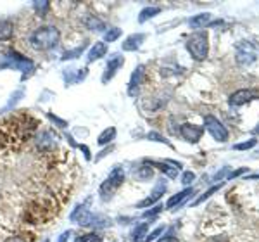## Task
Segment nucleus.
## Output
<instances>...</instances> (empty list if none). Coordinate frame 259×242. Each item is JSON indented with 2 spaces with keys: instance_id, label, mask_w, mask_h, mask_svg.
Returning <instances> with one entry per match:
<instances>
[{
  "instance_id": "5",
  "label": "nucleus",
  "mask_w": 259,
  "mask_h": 242,
  "mask_svg": "<svg viewBox=\"0 0 259 242\" xmlns=\"http://www.w3.org/2000/svg\"><path fill=\"white\" fill-rule=\"evenodd\" d=\"M204 125H206L207 132L211 133V137L216 142H227L228 140V130L225 128V125L221 123L218 118H214V116H211V114L204 116Z\"/></svg>"
},
{
  "instance_id": "30",
  "label": "nucleus",
  "mask_w": 259,
  "mask_h": 242,
  "mask_svg": "<svg viewBox=\"0 0 259 242\" xmlns=\"http://www.w3.org/2000/svg\"><path fill=\"white\" fill-rule=\"evenodd\" d=\"M157 242H180V239L173 233H168V235H162L161 239H157Z\"/></svg>"
},
{
  "instance_id": "20",
  "label": "nucleus",
  "mask_w": 259,
  "mask_h": 242,
  "mask_svg": "<svg viewBox=\"0 0 259 242\" xmlns=\"http://www.w3.org/2000/svg\"><path fill=\"white\" fill-rule=\"evenodd\" d=\"M152 177H154L152 166H140V168L135 172V178H137V180H140V182H147Z\"/></svg>"
},
{
  "instance_id": "7",
  "label": "nucleus",
  "mask_w": 259,
  "mask_h": 242,
  "mask_svg": "<svg viewBox=\"0 0 259 242\" xmlns=\"http://www.w3.org/2000/svg\"><path fill=\"white\" fill-rule=\"evenodd\" d=\"M180 133H182L183 140H187L189 144H197V142L202 139L204 130L200 127H197V125L183 123L182 128H180Z\"/></svg>"
},
{
  "instance_id": "32",
  "label": "nucleus",
  "mask_w": 259,
  "mask_h": 242,
  "mask_svg": "<svg viewBox=\"0 0 259 242\" xmlns=\"http://www.w3.org/2000/svg\"><path fill=\"white\" fill-rule=\"evenodd\" d=\"M50 6V2H35V9L41 12V11H47Z\"/></svg>"
},
{
  "instance_id": "33",
  "label": "nucleus",
  "mask_w": 259,
  "mask_h": 242,
  "mask_svg": "<svg viewBox=\"0 0 259 242\" xmlns=\"http://www.w3.org/2000/svg\"><path fill=\"white\" fill-rule=\"evenodd\" d=\"M69 237H71V230H66V232H62L59 237H57V242H68Z\"/></svg>"
},
{
  "instance_id": "1",
  "label": "nucleus",
  "mask_w": 259,
  "mask_h": 242,
  "mask_svg": "<svg viewBox=\"0 0 259 242\" xmlns=\"http://www.w3.org/2000/svg\"><path fill=\"white\" fill-rule=\"evenodd\" d=\"M59 38H61L59 30L56 26H52V24H45V26L36 28L30 35V45L35 51L47 52L57 47Z\"/></svg>"
},
{
  "instance_id": "22",
  "label": "nucleus",
  "mask_w": 259,
  "mask_h": 242,
  "mask_svg": "<svg viewBox=\"0 0 259 242\" xmlns=\"http://www.w3.org/2000/svg\"><path fill=\"white\" fill-rule=\"evenodd\" d=\"M256 144H257L256 139H249V140L242 142V144H235L233 145V149H235V151H249V149H252Z\"/></svg>"
},
{
  "instance_id": "19",
  "label": "nucleus",
  "mask_w": 259,
  "mask_h": 242,
  "mask_svg": "<svg viewBox=\"0 0 259 242\" xmlns=\"http://www.w3.org/2000/svg\"><path fill=\"white\" fill-rule=\"evenodd\" d=\"M161 12L159 7H144V9L140 11L139 14V23L144 24L145 21H149L150 18H154V16H157Z\"/></svg>"
},
{
  "instance_id": "27",
  "label": "nucleus",
  "mask_w": 259,
  "mask_h": 242,
  "mask_svg": "<svg viewBox=\"0 0 259 242\" xmlns=\"http://www.w3.org/2000/svg\"><path fill=\"white\" fill-rule=\"evenodd\" d=\"M147 139L149 140H156V142H161V144H169L168 140L164 139L162 135H159V133H156V132H150V133H147Z\"/></svg>"
},
{
  "instance_id": "34",
  "label": "nucleus",
  "mask_w": 259,
  "mask_h": 242,
  "mask_svg": "<svg viewBox=\"0 0 259 242\" xmlns=\"http://www.w3.org/2000/svg\"><path fill=\"white\" fill-rule=\"evenodd\" d=\"M49 118L52 119L54 123H57V125H59L61 128H64V127H66V121H64V119H59V118H56V116H54L52 112H49Z\"/></svg>"
},
{
  "instance_id": "38",
  "label": "nucleus",
  "mask_w": 259,
  "mask_h": 242,
  "mask_svg": "<svg viewBox=\"0 0 259 242\" xmlns=\"http://www.w3.org/2000/svg\"><path fill=\"white\" fill-rule=\"evenodd\" d=\"M44 242H49V240H44Z\"/></svg>"
},
{
  "instance_id": "28",
  "label": "nucleus",
  "mask_w": 259,
  "mask_h": 242,
  "mask_svg": "<svg viewBox=\"0 0 259 242\" xmlns=\"http://www.w3.org/2000/svg\"><path fill=\"white\" fill-rule=\"evenodd\" d=\"M162 230H164V228H162V227L156 228V230H154V232H150L149 235L145 237V240H144V242H152L154 239H156V237H159V235H161V233H162Z\"/></svg>"
},
{
  "instance_id": "23",
  "label": "nucleus",
  "mask_w": 259,
  "mask_h": 242,
  "mask_svg": "<svg viewBox=\"0 0 259 242\" xmlns=\"http://www.w3.org/2000/svg\"><path fill=\"white\" fill-rule=\"evenodd\" d=\"M85 51V45H80V47H76V49H73V51H69V52H66L64 54V57H62V61H69V59H76L80 54Z\"/></svg>"
},
{
  "instance_id": "29",
  "label": "nucleus",
  "mask_w": 259,
  "mask_h": 242,
  "mask_svg": "<svg viewBox=\"0 0 259 242\" xmlns=\"http://www.w3.org/2000/svg\"><path fill=\"white\" fill-rule=\"evenodd\" d=\"M161 211H162V206H156V208H152L150 211H145L142 216H144V218H150V216H157Z\"/></svg>"
},
{
  "instance_id": "4",
  "label": "nucleus",
  "mask_w": 259,
  "mask_h": 242,
  "mask_svg": "<svg viewBox=\"0 0 259 242\" xmlns=\"http://www.w3.org/2000/svg\"><path fill=\"white\" fill-rule=\"evenodd\" d=\"M259 56V49L254 42H249V40H242L237 44L235 47V59L239 64L242 66H250L254 64Z\"/></svg>"
},
{
  "instance_id": "31",
  "label": "nucleus",
  "mask_w": 259,
  "mask_h": 242,
  "mask_svg": "<svg viewBox=\"0 0 259 242\" xmlns=\"http://www.w3.org/2000/svg\"><path fill=\"white\" fill-rule=\"evenodd\" d=\"M89 242H102V235L97 232H90L89 233Z\"/></svg>"
},
{
  "instance_id": "9",
  "label": "nucleus",
  "mask_w": 259,
  "mask_h": 242,
  "mask_svg": "<svg viewBox=\"0 0 259 242\" xmlns=\"http://www.w3.org/2000/svg\"><path fill=\"white\" fill-rule=\"evenodd\" d=\"M166 189H168V185L164 183V180H159L157 182V185L154 187L152 194H150L147 199H144V201L137 203V208H149V206H152V204H156L162 195L166 194Z\"/></svg>"
},
{
  "instance_id": "35",
  "label": "nucleus",
  "mask_w": 259,
  "mask_h": 242,
  "mask_svg": "<svg viewBox=\"0 0 259 242\" xmlns=\"http://www.w3.org/2000/svg\"><path fill=\"white\" fill-rule=\"evenodd\" d=\"M4 242H28L24 237H21V235H14V237H9V239H6Z\"/></svg>"
},
{
  "instance_id": "6",
  "label": "nucleus",
  "mask_w": 259,
  "mask_h": 242,
  "mask_svg": "<svg viewBox=\"0 0 259 242\" xmlns=\"http://www.w3.org/2000/svg\"><path fill=\"white\" fill-rule=\"evenodd\" d=\"M259 97V92L254 90V89H240L237 92H233L232 95H230V104L235 107L239 106H244V104H247L250 101H254V99Z\"/></svg>"
},
{
  "instance_id": "26",
  "label": "nucleus",
  "mask_w": 259,
  "mask_h": 242,
  "mask_svg": "<svg viewBox=\"0 0 259 242\" xmlns=\"http://www.w3.org/2000/svg\"><path fill=\"white\" fill-rule=\"evenodd\" d=\"M195 180V175H194V172H185L182 175V183L183 185H190L192 182Z\"/></svg>"
},
{
  "instance_id": "25",
  "label": "nucleus",
  "mask_w": 259,
  "mask_h": 242,
  "mask_svg": "<svg viewBox=\"0 0 259 242\" xmlns=\"http://www.w3.org/2000/svg\"><path fill=\"white\" fill-rule=\"evenodd\" d=\"M87 28L92 31H97V30H104V23L97 18H90L89 23H87Z\"/></svg>"
},
{
  "instance_id": "13",
  "label": "nucleus",
  "mask_w": 259,
  "mask_h": 242,
  "mask_svg": "<svg viewBox=\"0 0 259 242\" xmlns=\"http://www.w3.org/2000/svg\"><path fill=\"white\" fill-rule=\"evenodd\" d=\"M147 230H149L147 223H139L132 230V233H130V240L132 242H144L145 237H147Z\"/></svg>"
},
{
  "instance_id": "14",
  "label": "nucleus",
  "mask_w": 259,
  "mask_h": 242,
  "mask_svg": "<svg viewBox=\"0 0 259 242\" xmlns=\"http://www.w3.org/2000/svg\"><path fill=\"white\" fill-rule=\"evenodd\" d=\"M12 35H14V23L9 19H2L0 21V42L12 38Z\"/></svg>"
},
{
  "instance_id": "11",
  "label": "nucleus",
  "mask_w": 259,
  "mask_h": 242,
  "mask_svg": "<svg viewBox=\"0 0 259 242\" xmlns=\"http://www.w3.org/2000/svg\"><path fill=\"white\" fill-rule=\"evenodd\" d=\"M144 40H145V35L144 33H135V35H130L126 40L123 42V51H126V52H135V51H139L140 49V45L144 44Z\"/></svg>"
},
{
  "instance_id": "21",
  "label": "nucleus",
  "mask_w": 259,
  "mask_h": 242,
  "mask_svg": "<svg viewBox=\"0 0 259 242\" xmlns=\"http://www.w3.org/2000/svg\"><path fill=\"white\" fill-rule=\"evenodd\" d=\"M221 187H223V182H221V183H218V185H214V187H211L209 190H207V192H204V194L200 195V197L197 199V201H194V203H192V204H194V206H199V204H202L204 201H207V199H209L211 195L214 194V192H218V190L221 189Z\"/></svg>"
},
{
  "instance_id": "2",
  "label": "nucleus",
  "mask_w": 259,
  "mask_h": 242,
  "mask_svg": "<svg viewBox=\"0 0 259 242\" xmlns=\"http://www.w3.org/2000/svg\"><path fill=\"white\" fill-rule=\"evenodd\" d=\"M187 51L190 52V56L195 61H204L207 59L209 54V40H207L206 31H195L194 35H190V38L187 40Z\"/></svg>"
},
{
  "instance_id": "15",
  "label": "nucleus",
  "mask_w": 259,
  "mask_h": 242,
  "mask_svg": "<svg viewBox=\"0 0 259 242\" xmlns=\"http://www.w3.org/2000/svg\"><path fill=\"white\" fill-rule=\"evenodd\" d=\"M106 54H107V45L104 44V42H97V44H95L89 52V62L97 61V59H100V57L106 56Z\"/></svg>"
},
{
  "instance_id": "37",
  "label": "nucleus",
  "mask_w": 259,
  "mask_h": 242,
  "mask_svg": "<svg viewBox=\"0 0 259 242\" xmlns=\"http://www.w3.org/2000/svg\"><path fill=\"white\" fill-rule=\"evenodd\" d=\"M74 242H89V233H87V235H78L76 239H74Z\"/></svg>"
},
{
  "instance_id": "16",
  "label": "nucleus",
  "mask_w": 259,
  "mask_h": 242,
  "mask_svg": "<svg viewBox=\"0 0 259 242\" xmlns=\"http://www.w3.org/2000/svg\"><path fill=\"white\" fill-rule=\"evenodd\" d=\"M209 21H211V14L202 12V14L194 16V18L189 21V24H190V28H194V30H199V28L207 26V24H209Z\"/></svg>"
},
{
  "instance_id": "24",
  "label": "nucleus",
  "mask_w": 259,
  "mask_h": 242,
  "mask_svg": "<svg viewBox=\"0 0 259 242\" xmlns=\"http://www.w3.org/2000/svg\"><path fill=\"white\" fill-rule=\"evenodd\" d=\"M119 36H121V30H119V28H111V30L106 31V35H104V40H106V42H114V40H118Z\"/></svg>"
},
{
  "instance_id": "3",
  "label": "nucleus",
  "mask_w": 259,
  "mask_h": 242,
  "mask_svg": "<svg viewBox=\"0 0 259 242\" xmlns=\"http://www.w3.org/2000/svg\"><path fill=\"white\" fill-rule=\"evenodd\" d=\"M124 178H126V175H124V172L121 168L112 170V173L100 183V187H99V194H100V197H102V201H109V199H112V195L116 194V190L124 183Z\"/></svg>"
},
{
  "instance_id": "12",
  "label": "nucleus",
  "mask_w": 259,
  "mask_h": 242,
  "mask_svg": "<svg viewBox=\"0 0 259 242\" xmlns=\"http://www.w3.org/2000/svg\"><path fill=\"white\" fill-rule=\"evenodd\" d=\"M190 195H194V189H185V190L178 192V194H175L173 197L168 199V203H166V208H168V210H173V208H177L178 204H182L187 197H190Z\"/></svg>"
},
{
  "instance_id": "18",
  "label": "nucleus",
  "mask_w": 259,
  "mask_h": 242,
  "mask_svg": "<svg viewBox=\"0 0 259 242\" xmlns=\"http://www.w3.org/2000/svg\"><path fill=\"white\" fill-rule=\"evenodd\" d=\"M90 203H92V199H87V203H85V204H80V206L74 208V211L69 215V220H71V222H78V220H80L83 215H87V213H89Z\"/></svg>"
},
{
  "instance_id": "8",
  "label": "nucleus",
  "mask_w": 259,
  "mask_h": 242,
  "mask_svg": "<svg viewBox=\"0 0 259 242\" xmlns=\"http://www.w3.org/2000/svg\"><path fill=\"white\" fill-rule=\"evenodd\" d=\"M123 64H124L123 56L114 54V56L109 59V62H107V66H106V71H104V76H102V83H109L112 78L116 76L118 69H121V66H123Z\"/></svg>"
},
{
  "instance_id": "10",
  "label": "nucleus",
  "mask_w": 259,
  "mask_h": 242,
  "mask_svg": "<svg viewBox=\"0 0 259 242\" xmlns=\"http://www.w3.org/2000/svg\"><path fill=\"white\" fill-rule=\"evenodd\" d=\"M144 76H145V66H137L132 73V78H130V83H128V94L130 95H135L139 89L144 83Z\"/></svg>"
},
{
  "instance_id": "17",
  "label": "nucleus",
  "mask_w": 259,
  "mask_h": 242,
  "mask_svg": "<svg viewBox=\"0 0 259 242\" xmlns=\"http://www.w3.org/2000/svg\"><path fill=\"white\" fill-rule=\"evenodd\" d=\"M116 139V128L114 127H109V128H106L102 133L99 135V139H97V144L99 145H107L109 142H112Z\"/></svg>"
},
{
  "instance_id": "36",
  "label": "nucleus",
  "mask_w": 259,
  "mask_h": 242,
  "mask_svg": "<svg viewBox=\"0 0 259 242\" xmlns=\"http://www.w3.org/2000/svg\"><path fill=\"white\" fill-rule=\"evenodd\" d=\"M80 149H81L83 152H85V159H87V161H90L92 154H90V151H89V147H87V145H80Z\"/></svg>"
}]
</instances>
